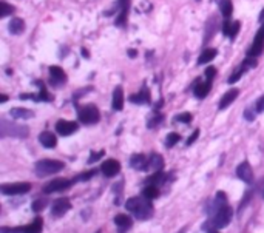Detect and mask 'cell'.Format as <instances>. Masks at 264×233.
Segmentation results:
<instances>
[{
  "label": "cell",
  "mask_w": 264,
  "mask_h": 233,
  "mask_svg": "<svg viewBox=\"0 0 264 233\" xmlns=\"http://www.w3.org/2000/svg\"><path fill=\"white\" fill-rule=\"evenodd\" d=\"M220 11L224 19H230L233 12V3L232 0H220Z\"/></svg>",
  "instance_id": "obj_28"
},
{
  "label": "cell",
  "mask_w": 264,
  "mask_h": 233,
  "mask_svg": "<svg viewBox=\"0 0 264 233\" xmlns=\"http://www.w3.org/2000/svg\"><path fill=\"white\" fill-rule=\"evenodd\" d=\"M12 12H14V8H12L9 3L0 2V17L5 19V17H8L9 14H12Z\"/></svg>",
  "instance_id": "obj_33"
},
{
  "label": "cell",
  "mask_w": 264,
  "mask_h": 233,
  "mask_svg": "<svg viewBox=\"0 0 264 233\" xmlns=\"http://www.w3.org/2000/svg\"><path fill=\"white\" fill-rule=\"evenodd\" d=\"M6 100H8V97H6V96H5V94H3V96H2V97H0V102H2V103H5V102H6Z\"/></svg>",
  "instance_id": "obj_48"
},
{
  "label": "cell",
  "mask_w": 264,
  "mask_h": 233,
  "mask_svg": "<svg viewBox=\"0 0 264 233\" xmlns=\"http://www.w3.org/2000/svg\"><path fill=\"white\" fill-rule=\"evenodd\" d=\"M130 167L134 168V170H139V172H147L148 170V158L142 153H136L130 158Z\"/></svg>",
  "instance_id": "obj_16"
},
{
  "label": "cell",
  "mask_w": 264,
  "mask_h": 233,
  "mask_svg": "<svg viewBox=\"0 0 264 233\" xmlns=\"http://www.w3.org/2000/svg\"><path fill=\"white\" fill-rule=\"evenodd\" d=\"M74 183L70 179H53V181H49L48 184L44 186L42 191L45 193V195H51V193H57V191H64L67 188H70Z\"/></svg>",
  "instance_id": "obj_7"
},
{
  "label": "cell",
  "mask_w": 264,
  "mask_h": 233,
  "mask_svg": "<svg viewBox=\"0 0 264 233\" xmlns=\"http://www.w3.org/2000/svg\"><path fill=\"white\" fill-rule=\"evenodd\" d=\"M209 233H220V232H218V230H210Z\"/></svg>",
  "instance_id": "obj_49"
},
{
  "label": "cell",
  "mask_w": 264,
  "mask_h": 233,
  "mask_svg": "<svg viewBox=\"0 0 264 233\" xmlns=\"http://www.w3.org/2000/svg\"><path fill=\"white\" fill-rule=\"evenodd\" d=\"M105 154V151L104 150H100V151H93L91 153V156H90V159H88V164H94V162H97L100 158H102Z\"/></svg>",
  "instance_id": "obj_40"
},
{
  "label": "cell",
  "mask_w": 264,
  "mask_h": 233,
  "mask_svg": "<svg viewBox=\"0 0 264 233\" xmlns=\"http://www.w3.org/2000/svg\"><path fill=\"white\" fill-rule=\"evenodd\" d=\"M70 209H71L70 199L68 198H60V199H57V201L53 202V205H51V215L56 216V218L64 216Z\"/></svg>",
  "instance_id": "obj_12"
},
{
  "label": "cell",
  "mask_w": 264,
  "mask_h": 233,
  "mask_svg": "<svg viewBox=\"0 0 264 233\" xmlns=\"http://www.w3.org/2000/svg\"><path fill=\"white\" fill-rule=\"evenodd\" d=\"M193 121V116L192 113H181L176 116V122H181V124H190Z\"/></svg>",
  "instance_id": "obj_36"
},
{
  "label": "cell",
  "mask_w": 264,
  "mask_h": 233,
  "mask_svg": "<svg viewBox=\"0 0 264 233\" xmlns=\"http://www.w3.org/2000/svg\"><path fill=\"white\" fill-rule=\"evenodd\" d=\"M9 116L12 119H31L34 118V111L28 110V108H11L9 110Z\"/></svg>",
  "instance_id": "obj_23"
},
{
  "label": "cell",
  "mask_w": 264,
  "mask_h": 233,
  "mask_svg": "<svg viewBox=\"0 0 264 233\" xmlns=\"http://www.w3.org/2000/svg\"><path fill=\"white\" fill-rule=\"evenodd\" d=\"M244 71H246V68H243V67H240V68H238L230 77H229V84H235V82H238V81H240L241 79V77H243V74H244Z\"/></svg>",
  "instance_id": "obj_37"
},
{
  "label": "cell",
  "mask_w": 264,
  "mask_h": 233,
  "mask_svg": "<svg viewBox=\"0 0 264 233\" xmlns=\"http://www.w3.org/2000/svg\"><path fill=\"white\" fill-rule=\"evenodd\" d=\"M119 2V14L115 20L116 27H125L129 17V9H130V0H118Z\"/></svg>",
  "instance_id": "obj_15"
},
{
  "label": "cell",
  "mask_w": 264,
  "mask_h": 233,
  "mask_svg": "<svg viewBox=\"0 0 264 233\" xmlns=\"http://www.w3.org/2000/svg\"><path fill=\"white\" fill-rule=\"evenodd\" d=\"M30 135V128L19 125L16 122H9L8 119H0V138H19L23 139Z\"/></svg>",
  "instance_id": "obj_2"
},
{
  "label": "cell",
  "mask_w": 264,
  "mask_h": 233,
  "mask_svg": "<svg viewBox=\"0 0 264 233\" xmlns=\"http://www.w3.org/2000/svg\"><path fill=\"white\" fill-rule=\"evenodd\" d=\"M79 130V124L78 122H73V121H64L60 119L56 122V132L60 136H70L73 133H76Z\"/></svg>",
  "instance_id": "obj_10"
},
{
  "label": "cell",
  "mask_w": 264,
  "mask_h": 233,
  "mask_svg": "<svg viewBox=\"0 0 264 233\" xmlns=\"http://www.w3.org/2000/svg\"><path fill=\"white\" fill-rule=\"evenodd\" d=\"M184 232H185V229H182V230H181V232H179V233H184Z\"/></svg>",
  "instance_id": "obj_50"
},
{
  "label": "cell",
  "mask_w": 264,
  "mask_h": 233,
  "mask_svg": "<svg viewBox=\"0 0 264 233\" xmlns=\"http://www.w3.org/2000/svg\"><path fill=\"white\" fill-rule=\"evenodd\" d=\"M236 176L240 178L241 181H244V183L252 184L254 183V170H252V167H250V164L249 162H243V164L238 165Z\"/></svg>",
  "instance_id": "obj_14"
},
{
  "label": "cell",
  "mask_w": 264,
  "mask_h": 233,
  "mask_svg": "<svg viewBox=\"0 0 264 233\" xmlns=\"http://www.w3.org/2000/svg\"><path fill=\"white\" fill-rule=\"evenodd\" d=\"M96 173H97V170H90V172H87V173H82V175L74 178L73 183H84V181H90Z\"/></svg>",
  "instance_id": "obj_34"
},
{
  "label": "cell",
  "mask_w": 264,
  "mask_h": 233,
  "mask_svg": "<svg viewBox=\"0 0 264 233\" xmlns=\"http://www.w3.org/2000/svg\"><path fill=\"white\" fill-rule=\"evenodd\" d=\"M204 74H206V77H207L209 81H212L213 77L217 76V68H215V67H209V68L206 70V73H204Z\"/></svg>",
  "instance_id": "obj_44"
},
{
  "label": "cell",
  "mask_w": 264,
  "mask_h": 233,
  "mask_svg": "<svg viewBox=\"0 0 264 233\" xmlns=\"http://www.w3.org/2000/svg\"><path fill=\"white\" fill-rule=\"evenodd\" d=\"M100 172H102L105 178H115L121 172V164L116 159H107L100 165Z\"/></svg>",
  "instance_id": "obj_11"
},
{
  "label": "cell",
  "mask_w": 264,
  "mask_h": 233,
  "mask_svg": "<svg viewBox=\"0 0 264 233\" xmlns=\"http://www.w3.org/2000/svg\"><path fill=\"white\" fill-rule=\"evenodd\" d=\"M97 233H100V232H97Z\"/></svg>",
  "instance_id": "obj_51"
},
{
  "label": "cell",
  "mask_w": 264,
  "mask_h": 233,
  "mask_svg": "<svg viewBox=\"0 0 264 233\" xmlns=\"http://www.w3.org/2000/svg\"><path fill=\"white\" fill-rule=\"evenodd\" d=\"M164 165H166V162H164V158H162L161 154L152 153V154L148 156V167L152 168V170H155V172H162V170H164Z\"/></svg>",
  "instance_id": "obj_21"
},
{
  "label": "cell",
  "mask_w": 264,
  "mask_h": 233,
  "mask_svg": "<svg viewBox=\"0 0 264 233\" xmlns=\"http://www.w3.org/2000/svg\"><path fill=\"white\" fill-rule=\"evenodd\" d=\"M179 140H181V136L178 133H169L167 138H166V147L172 148V147H175L176 144H178Z\"/></svg>",
  "instance_id": "obj_32"
},
{
  "label": "cell",
  "mask_w": 264,
  "mask_h": 233,
  "mask_svg": "<svg viewBox=\"0 0 264 233\" xmlns=\"http://www.w3.org/2000/svg\"><path fill=\"white\" fill-rule=\"evenodd\" d=\"M44 229V221L41 216H36L34 221L28 226H23L22 227V233H42Z\"/></svg>",
  "instance_id": "obj_24"
},
{
  "label": "cell",
  "mask_w": 264,
  "mask_h": 233,
  "mask_svg": "<svg viewBox=\"0 0 264 233\" xmlns=\"http://www.w3.org/2000/svg\"><path fill=\"white\" fill-rule=\"evenodd\" d=\"M82 57H85V59H88V57H90V53H88V49L82 48Z\"/></svg>",
  "instance_id": "obj_47"
},
{
  "label": "cell",
  "mask_w": 264,
  "mask_h": 233,
  "mask_svg": "<svg viewBox=\"0 0 264 233\" xmlns=\"http://www.w3.org/2000/svg\"><path fill=\"white\" fill-rule=\"evenodd\" d=\"M48 73H49V85L53 87H62L67 84V73L62 70L60 67L57 65H51L48 68Z\"/></svg>",
  "instance_id": "obj_9"
},
{
  "label": "cell",
  "mask_w": 264,
  "mask_h": 233,
  "mask_svg": "<svg viewBox=\"0 0 264 233\" xmlns=\"http://www.w3.org/2000/svg\"><path fill=\"white\" fill-rule=\"evenodd\" d=\"M232 20L230 19H224V22H222V25H221V33L224 34V36H227L229 37V34H230V28H232Z\"/></svg>",
  "instance_id": "obj_38"
},
{
  "label": "cell",
  "mask_w": 264,
  "mask_h": 233,
  "mask_svg": "<svg viewBox=\"0 0 264 233\" xmlns=\"http://www.w3.org/2000/svg\"><path fill=\"white\" fill-rule=\"evenodd\" d=\"M224 205H227V198H225V195H224L222 191H218L217 196H215V199L212 201V204H209L207 213H209L210 216H213L220 209H222Z\"/></svg>",
  "instance_id": "obj_17"
},
{
  "label": "cell",
  "mask_w": 264,
  "mask_h": 233,
  "mask_svg": "<svg viewBox=\"0 0 264 233\" xmlns=\"http://www.w3.org/2000/svg\"><path fill=\"white\" fill-rule=\"evenodd\" d=\"M93 90H94L93 87H87V88H82V90H79L78 93H74L73 99H74V100H78V99H79V97H82V96H84L87 92H93Z\"/></svg>",
  "instance_id": "obj_42"
},
{
  "label": "cell",
  "mask_w": 264,
  "mask_h": 233,
  "mask_svg": "<svg viewBox=\"0 0 264 233\" xmlns=\"http://www.w3.org/2000/svg\"><path fill=\"white\" fill-rule=\"evenodd\" d=\"M115 224L122 229V230H129L132 226H133V219L129 216V215H124V213H119L115 216Z\"/></svg>",
  "instance_id": "obj_27"
},
{
  "label": "cell",
  "mask_w": 264,
  "mask_h": 233,
  "mask_svg": "<svg viewBox=\"0 0 264 233\" xmlns=\"http://www.w3.org/2000/svg\"><path fill=\"white\" fill-rule=\"evenodd\" d=\"M78 118L85 125H94L100 121V113L94 103H87L84 107H78Z\"/></svg>",
  "instance_id": "obj_5"
},
{
  "label": "cell",
  "mask_w": 264,
  "mask_h": 233,
  "mask_svg": "<svg viewBox=\"0 0 264 233\" xmlns=\"http://www.w3.org/2000/svg\"><path fill=\"white\" fill-rule=\"evenodd\" d=\"M217 56H218V51H217L215 48H207V49H204L203 53H201V56L198 57V65H206V63L212 62Z\"/></svg>",
  "instance_id": "obj_25"
},
{
  "label": "cell",
  "mask_w": 264,
  "mask_h": 233,
  "mask_svg": "<svg viewBox=\"0 0 264 233\" xmlns=\"http://www.w3.org/2000/svg\"><path fill=\"white\" fill-rule=\"evenodd\" d=\"M31 190V184L30 183H14V184H2L0 186V191L3 193V195H25V193H28Z\"/></svg>",
  "instance_id": "obj_6"
},
{
  "label": "cell",
  "mask_w": 264,
  "mask_h": 233,
  "mask_svg": "<svg viewBox=\"0 0 264 233\" xmlns=\"http://www.w3.org/2000/svg\"><path fill=\"white\" fill-rule=\"evenodd\" d=\"M36 175L45 178L49 175H56L59 172H62L65 168V164L62 161H56V159H42L36 162Z\"/></svg>",
  "instance_id": "obj_3"
},
{
  "label": "cell",
  "mask_w": 264,
  "mask_h": 233,
  "mask_svg": "<svg viewBox=\"0 0 264 233\" xmlns=\"http://www.w3.org/2000/svg\"><path fill=\"white\" fill-rule=\"evenodd\" d=\"M255 111L257 113H264V94L257 99V102H255Z\"/></svg>",
  "instance_id": "obj_41"
},
{
  "label": "cell",
  "mask_w": 264,
  "mask_h": 233,
  "mask_svg": "<svg viewBox=\"0 0 264 233\" xmlns=\"http://www.w3.org/2000/svg\"><path fill=\"white\" fill-rule=\"evenodd\" d=\"M238 94H240V90H238V88H232V90H229V92H225V93L222 94L221 100H220L218 108H220V110H225V108H227L230 103L238 97Z\"/></svg>",
  "instance_id": "obj_19"
},
{
  "label": "cell",
  "mask_w": 264,
  "mask_h": 233,
  "mask_svg": "<svg viewBox=\"0 0 264 233\" xmlns=\"http://www.w3.org/2000/svg\"><path fill=\"white\" fill-rule=\"evenodd\" d=\"M162 121H164V116L159 114L158 110H155L152 116H148V119H147V127H148V128H156L159 124H162Z\"/></svg>",
  "instance_id": "obj_31"
},
{
  "label": "cell",
  "mask_w": 264,
  "mask_h": 233,
  "mask_svg": "<svg viewBox=\"0 0 264 233\" xmlns=\"http://www.w3.org/2000/svg\"><path fill=\"white\" fill-rule=\"evenodd\" d=\"M39 142L45 148H54L57 145V138L51 132H42L39 135Z\"/></svg>",
  "instance_id": "obj_22"
},
{
  "label": "cell",
  "mask_w": 264,
  "mask_h": 233,
  "mask_svg": "<svg viewBox=\"0 0 264 233\" xmlns=\"http://www.w3.org/2000/svg\"><path fill=\"white\" fill-rule=\"evenodd\" d=\"M167 175L164 172H156L155 175H152L147 179V184H152V186H162L166 183Z\"/></svg>",
  "instance_id": "obj_30"
},
{
  "label": "cell",
  "mask_w": 264,
  "mask_h": 233,
  "mask_svg": "<svg viewBox=\"0 0 264 233\" xmlns=\"http://www.w3.org/2000/svg\"><path fill=\"white\" fill-rule=\"evenodd\" d=\"M210 88H212V81H204V82H201L199 79H196V82H195V85H193V94H195V97H198V99H204L207 94H209V92H210Z\"/></svg>",
  "instance_id": "obj_18"
},
{
  "label": "cell",
  "mask_w": 264,
  "mask_h": 233,
  "mask_svg": "<svg viewBox=\"0 0 264 233\" xmlns=\"http://www.w3.org/2000/svg\"><path fill=\"white\" fill-rule=\"evenodd\" d=\"M125 209L132 212L137 219H150L153 216V205L152 201L145 196H134L125 202Z\"/></svg>",
  "instance_id": "obj_1"
},
{
  "label": "cell",
  "mask_w": 264,
  "mask_h": 233,
  "mask_svg": "<svg viewBox=\"0 0 264 233\" xmlns=\"http://www.w3.org/2000/svg\"><path fill=\"white\" fill-rule=\"evenodd\" d=\"M240 28H241V23H240V22H233V23H232L230 34H229V37L232 39V41H233V39L238 36V33H240Z\"/></svg>",
  "instance_id": "obj_39"
},
{
  "label": "cell",
  "mask_w": 264,
  "mask_h": 233,
  "mask_svg": "<svg viewBox=\"0 0 264 233\" xmlns=\"http://www.w3.org/2000/svg\"><path fill=\"white\" fill-rule=\"evenodd\" d=\"M8 28H9V33L11 34H22L23 33V30H25V22H23V19H20V17H12L11 20H9V25H8Z\"/></svg>",
  "instance_id": "obj_26"
},
{
  "label": "cell",
  "mask_w": 264,
  "mask_h": 233,
  "mask_svg": "<svg viewBox=\"0 0 264 233\" xmlns=\"http://www.w3.org/2000/svg\"><path fill=\"white\" fill-rule=\"evenodd\" d=\"M129 100H130L132 103H136V105H145V103H150V102H152L150 90H148L147 85L144 84L142 88H141V92L136 93V94H132V96L129 97Z\"/></svg>",
  "instance_id": "obj_13"
},
{
  "label": "cell",
  "mask_w": 264,
  "mask_h": 233,
  "mask_svg": "<svg viewBox=\"0 0 264 233\" xmlns=\"http://www.w3.org/2000/svg\"><path fill=\"white\" fill-rule=\"evenodd\" d=\"M198 138H199V130H195V132H193V135H192L190 138L187 139V145H192V144H193V142H195Z\"/></svg>",
  "instance_id": "obj_45"
},
{
  "label": "cell",
  "mask_w": 264,
  "mask_h": 233,
  "mask_svg": "<svg viewBox=\"0 0 264 233\" xmlns=\"http://www.w3.org/2000/svg\"><path fill=\"white\" fill-rule=\"evenodd\" d=\"M46 201L45 199H36L34 202H33V205H31V209H33V212H36V213H39V212H42L45 207H46Z\"/></svg>",
  "instance_id": "obj_35"
},
{
  "label": "cell",
  "mask_w": 264,
  "mask_h": 233,
  "mask_svg": "<svg viewBox=\"0 0 264 233\" xmlns=\"http://www.w3.org/2000/svg\"><path fill=\"white\" fill-rule=\"evenodd\" d=\"M34 85H37V87L41 88L39 94H20V96H19V99H20V100H28V99H33L34 102H51V100H53V96L46 92V87H45V84H44L42 81H36V82H34Z\"/></svg>",
  "instance_id": "obj_8"
},
{
  "label": "cell",
  "mask_w": 264,
  "mask_h": 233,
  "mask_svg": "<svg viewBox=\"0 0 264 233\" xmlns=\"http://www.w3.org/2000/svg\"><path fill=\"white\" fill-rule=\"evenodd\" d=\"M111 105H113V110H116V111H121L124 108V92L121 85H118L115 88V92H113Z\"/></svg>",
  "instance_id": "obj_20"
},
{
  "label": "cell",
  "mask_w": 264,
  "mask_h": 233,
  "mask_svg": "<svg viewBox=\"0 0 264 233\" xmlns=\"http://www.w3.org/2000/svg\"><path fill=\"white\" fill-rule=\"evenodd\" d=\"M255 113H257V111H254L252 108H246V111H244V118H246V121H250V122H252V121L255 119Z\"/></svg>",
  "instance_id": "obj_43"
},
{
  "label": "cell",
  "mask_w": 264,
  "mask_h": 233,
  "mask_svg": "<svg viewBox=\"0 0 264 233\" xmlns=\"http://www.w3.org/2000/svg\"><path fill=\"white\" fill-rule=\"evenodd\" d=\"M127 54H129V57H130V59H134V57L137 56V51H136V49H133V48H130V49L127 51Z\"/></svg>",
  "instance_id": "obj_46"
},
{
  "label": "cell",
  "mask_w": 264,
  "mask_h": 233,
  "mask_svg": "<svg viewBox=\"0 0 264 233\" xmlns=\"http://www.w3.org/2000/svg\"><path fill=\"white\" fill-rule=\"evenodd\" d=\"M232 216H233V210H232V207L227 204V205H224L222 209H220L215 215H213L209 219V223L204 224V226H210L212 230L224 229L225 226H227L232 221Z\"/></svg>",
  "instance_id": "obj_4"
},
{
  "label": "cell",
  "mask_w": 264,
  "mask_h": 233,
  "mask_svg": "<svg viewBox=\"0 0 264 233\" xmlns=\"http://www.w3.org/2000/svg\"><path fill=\"white\" fill-rule=\"evenodd\" d=\"M142 196H145L147 199H156L159 196V190H158V186H152V184H147L144 188H142Z\"/></svg>",
  "instance_id": "obj_29"
}]
</instances>
